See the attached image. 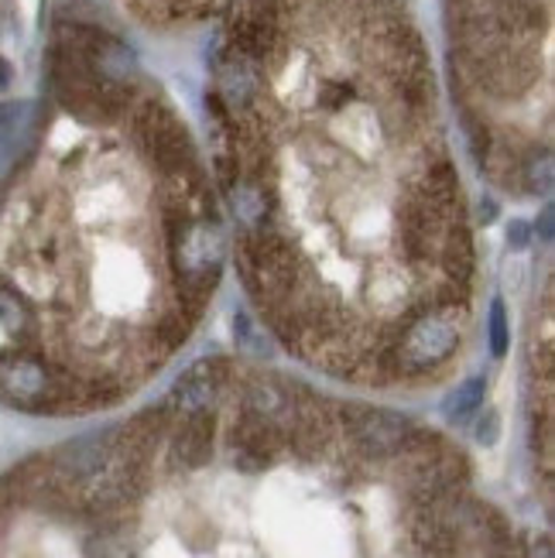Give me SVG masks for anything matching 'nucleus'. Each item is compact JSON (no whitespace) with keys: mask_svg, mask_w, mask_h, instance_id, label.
I'll return each mask as SVG.
<instances>
[{"mask_svg":"<svg viewBox=\"0 0 555 558\" xmlns=\"http://www.w3.org/2000/svg\"><path fill=\"white\" fill-rule=\"evenodd\" d=\"M8 80H11V69H8V62H4V59H0V89L8 86Z\"/></svg>","mask_w":555,"mask_h":558,"instance_id":"28","label":"nucleus"},{"mask_svg":"<svg viewBox=\"0 0 555 558\" xmlns=\"http://www.w3.org/2000/svg\"><path fill=\"white\" fill-rule=\"evenodd\" d=\"M463 339V308L453 305H425L412 319H405L398 336L381 347V367L395 377H425L460 350Z\"/></svg>","mask_w":555,"mask_h":558,"instance_id":"1","label":"nucleus"},{"mask_svg":"<svg viewBox=\"0 0 555 558\" xmlns=\"http://www.w3.org/2000/svg\"><path fill=\"white\" fill-rule=\"evenodd\" d=\"M484 398H487V377H467L463 384H456V391L446 398V404H443V415H446V422H467L473 411H480L484 408Z\"/></svg>","mask_w":555,"mask_h":558,"instance_id":"17","label":"nucleus"},{"mask_svg":"<svg viewBox=\"0 0 555 558\" xmlns=\"http://www.w3.org/2000/svg\"><path fill=\"white\" fill-rule=\"evenodd\" d=\"M35 319H32V308L24 302L14 288H0V329L14 339H24L32 332Z\"/></svg>","mask_w":555,"mask_h":558,"instance_id":"18","label":"nucleus"},{"mask_svg":"<svg viewBox=\"0 0 555 558\" xmlns=\"http://www.w3.org/2000/svg\"><path fill=\"white\" fill-rule=\"evenodd\" d=\"M285 449V432L268 418L240 408L230 425V456L240 473H264Z\"/></svg>","mask_w":555,"mask_h":558,"instance_id":"11","label":"nucleus"},{"mask_svg":"<svg viewBox=\"0 0 555 558\" xmlns=\"http://www.w3.org/2000/svg\"><path fill=\"white\" fill-rule=\"evenodd\" d=\"M56 45H62L65 52L76 56L93 76H100L107 86L113 89H124L134 96V86H137V56L134 48L110 35L100 24H89V21H62L59 24V35H56Z\"/></svg>","mask_w":555,"mask_h":558,"instance_id":"4","label":"nucleus"},{"mask_svg":"<svg viewBox=\"0 0 555 558\" xmlns=\"http://www.w3.org/2000/svg\"><path fill=\"white\" fill-rule=\"evenodd\" d=\"M216 96L233 120H244L251 113H261L264 104V69L251 59H244L233 48L220 56L216 62Z\"/></svg>","mask_w":555,"mask_h":558,"instance_id":"10","label":"nucleus"},{"mask_svg":"<svg viewBox=\"0 0 555 558\" xmlns=\"http://www.w3.org/2000/svg\"><path fill=\"white\" fill-rule=\"evenodd\" d=\"M463 131H467V141H470V155L480 168H487V158H491V148H494V137L487 131V124L480 120L476 113H463Z\"/></svg>","mask_w":555,"mask_h":558,"instance_id":"20","label":"nucleus"},{"mask_svg":"<svg viewBox=\"0 0 555 558\" xmlns=\"http://www.w3.org/2000/svg\"><path fill=\"white\" fill-rule=\"evenodd\" d=\"M237 268L240 278L251 288L261 308H272L305 284V260L292 236H285L281 227L240 233L237 244Z\"/></svg>","mask_w":555,"mask_h":558,"instance_id":"2","label":"nucleus"},{"mask_svg":"<svg viewBox=\"0 0 555 558\" xmlns=\"http://www.w3.org/2000/svg\"><path fill=\"white\" fill-rule=\"evenodd\" d=\"M518 192H528V196H548L552 192V151L545 144L518 151Z\"/></svg>","mask_w":555,"mask_h":558,"instance_id":"16","label":"nucleus"},{"mask_svg":"<svg viewBox=\"0 0 555 558\" xmlns=\"http://www.w3.org/2000/svg\"><path fill=\"white\" fill-rule=\"evenodd\" d=\"M528 244H532V227H528L524 220H511V227H508V247L524 251Z\"/></svg>","mask_w":555,"mask_h":558,"instance_id":"24","label":"nucleus"},{"mask_svg":"<svg viewBox=\"0 0 555 558\" xmlns=\"http://www.w3.org/2000/svg\"><path fill=\"white\" fill-rule=\"evenodd\" d=\"M340 425L350 446L364 459H398L419 428L401 411L371 408V404H347L340 411Z\"/></svg>","mask_w":555,"mask_h":558,"instance_id":"8","label":"nucleus"},{"mask_svg":"<svg viewBox=\"0 0 555 558\" xmlns=\"http://www.w3.org/2000/svg\"><path fill=\"white\" fill-rule=\"evenodd\" d=\"M172 459L182 470H203L213 459V439H216V415L213 411H196L172 422Z\"/></svg>","mask_w":555,"mask_h":558,"instance_id":"14","label":"nucleus"},{"mask_svg":"<svg viewBox=\"0 0 555 558\" xmlns=\"http://www.w3.org/2000/svg\"><path fill=\"white\" fill-rule=\"evenodd\" d=\"M35 131V107L24 100L0 104V175L4 168L17 161V155L28 148Z\"/></svg>","mask_w":555,"mask_h":558,"instance_id":"15","label":"nucleus"},{"mask_svg":"<svg viewBox=\"0 0 555 558\" xmlns=\"http://www.w3.org/2000/svg\"><path fill=\"white\" fill-rule=\"evenodd\" d=\"M192 326H196V319L192 315H185L179 305H172L168 308L161 319L155 323V343H158V350L161 353H172V350H179L185 339H189V332H192Z\"/></svg>","mask_w":555,"mask_h":558,"instance_id":"19","label":"nucleus"},{"mask_svg":"<svg viewBox=\"0 0 555 558\" xmlns=\"http://www.w3.org/2000/svg\"><path fill=\"white\" fill-rule=\"evenodd\" d=\"M476 220L484 223V227H491V223L497 220V203H494V199H484V203H480V213H476Z\"/></svg>","mask_w":555,"mask_h":558,"instance_id":"27","label":"nucleus"},{"mask_svg":"<svg viewBox=\"0 0 555 558\" xmlns=\"http://www.w3.org/2000/svg\"><path fill=\"white\" fill-rule=\"evenodd\" d=\"M405 463V490L412 504L443 507L453 497L467 494L470 483V463L460 449L443 442V435L415 428L412 442L398 456Z\"/></svg>","mask_w":555,"mask_h":558,"instance_id":"3","label":"nucleus"},{"mask_svg":"<svg viewBox=\"0 0 555 558\" xmlns=\"http://www.w3.org/2000/svg\"><path fill=\"white\" fill-rule=\"evenodd\" d=\"M467 76L494 100H518L542 76V62L532 41H504L480 48V52H460Z\"/></svg>","mask_w":555,"mask_h":558,"instance_id":"7","label":"nucleus"},{"mask_svg":"<svg viewBox=\"0 0 555 558\" xmlns=\"http://www.w3.org/2000/svg\"><path fill=\"white\" fill-rule=\"evenodd\" d=\"M487 336H491V353L504 356L511 347V326H508V308L500 299L491 302V319H487Z\"/></svg>","mask_w":555,"mask_h":558,"instance_id":"22","label":"nucleus"},{"mask_svg":"<svg viewBox=\"0 0 555 558\" xmlns=\"http://www.w3.org/2000/svg\"><path fill=\"white\" fill-rule=\"evenodd\" d=\"M500 439V415L494 408H487L484 415H480V422H476V442L480 446H494Z\"/></svg>","mask_w":555,"mask_h":558,"instance_id":"23","label":"nucleus"},{"mask_svg":"<svg viewBox=\"0 0 555 558\" xmlns=\"http://www.w3.org/2000/svg\"><path fill=\"white\" fill-rule=\"evenodd\" d=\"M128 555V542L120 527H104L86 542V558H124Z\"/></svg>","mask_w":555,"mask_h":558,"instance_id":"21","label":"nucleus"},{"mask_svg":"<svg viewBox=\"0 0 555 558\" xmlns=\"http://www.w3.org/2000/svg\"><path fill=\"white\" fill-rule=\"evenodd\" d=\"M521 558H552V542H548V535H539L532 545H528V548L521 551Z\"/></svg>","mask_w":555,"mask_h":558,"instance_id":"26","label":"nucleus"},{"mask_svg":"<svg viewBox=\"0 0 555 558\" xmlns=\"http://www.w3.org/2000/svg\"><path fill=\"white\" fill-rule=\"evenodd\" d=\"M233 377V367L227 356H206L172 384V391L165 395L161 408L168 411V418H182V415H196V411H213L216 401L224 398L227 384Z\"/></svg>","mask_w":555,"mask_h":558,"instance_id":"9","label":"nucleus"},{"mask_svg":"<svg viewBox=\"0 0 555 558\" xmlns=\"http://www.w3.org/2000/svg\"><path fill=\"white\" fill-rule=\"evenodd\" d=\"M295 404H299V384L275 377V374H254V377H248L244 391H240V408L268 418L281 432H288V425H292Z\"/></svg>","mask_w":555,"mask_h":558,"instance_id":"13","label":"nucleus"},{"mask_svg":"<svg viewBox=\"0 0 555 558\" xmlns=\"http://www.w3.org/2000/svg\"><path fill=\"white\" fill-rule=\"evenodd\" d=\"M408 542H412L415 558H467V538L446 514V507L412 504V511H408Z\"/></svg>","mask_w":555,"mask_h":558,"instance_id":"12","label":"nucleus"},{"mask_svg":"<svg viewBox=\"0 0 555 558\" xmlns=\"http://www.w3.org/2000/svg\"><path fill=\"white\" fill-rule=\"evenodd\" d=\"M0 401L21 411H62L72 401L69 377L38 353H0Z\"/></svg>","mask_w":555,"mask_h":558,"instance_id":"6","label":"nucleus"},{"mask_svg":"<svg viewBox=\"0 0 555 558\" xmlns=\"http://www.w3.org/2000/svg\"><path fill=\"white\" fill-rule=\"evenodd\" d=\"M552 233H555V209L552 206H545L542 213H539V223H535V236H542L545 244L552 240Z\"/></svg>","mask_w":555,"mask_h":558,"instance_id":"25","label":"nucleus"},{"mask_svg":"<svg viewBox=\"0 0 555 558\" xmlns=\"http://www.w3.org/2000/svg\"><path fill=\"white\" fill-rule=\"evenodd\" d=\"M134 137L161 179L200 175L196 148H192L185 124L161 100H141L134 107Z\"/></svg>","mask_w":555,"mask_h":558,"instance_id":"5","label":"nucleus"}]
</instances>
